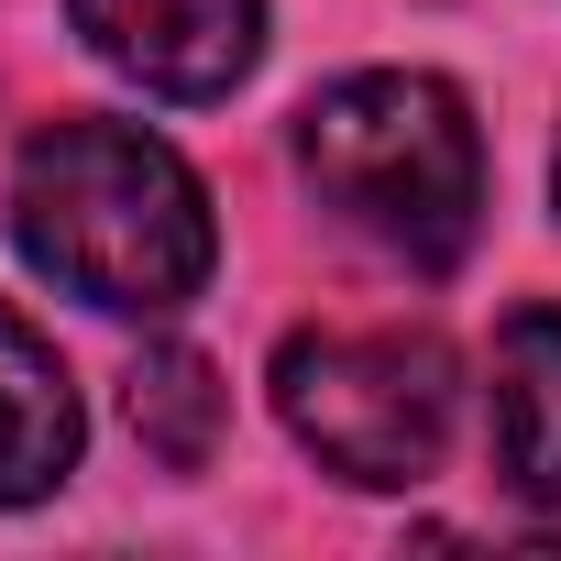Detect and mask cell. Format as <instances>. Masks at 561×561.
I'll list each match as a JSON object with an SVG mask.
<instances>
[{
  "label": "cell",
  "instance_id": "obj_1",
  "mask_svg": "<svg viewBox=\"0 0 561 561\" xmlns=\"http://www.w3.org/2000/svg\"><path fill=\"white\" fill-rule=\"evenodd\" d=\"M12 242L111 320H165L209 287L220 220L187 154L144 122H45L12 154Z\"/></svg>",
  "mask_w": 561,
  "mask_h": 561
},
{
  "label": "cell",
  "instance_id": "obj_2",
  "mask_svg": "<svg viewBox=\"0 0 561 561\" xmlns=\"http://www.w3.org/2000/svg\"><path fill=\"white\" fill-rule=\"evenodd\" d=\"M298 176L353 242H375L408 275H451L484 231V133L430 67L331 78L298 111Z\"/></svg>",
  "mask_w": 561,
  "mask_h": 561
},
{
  "label": "cell",
  "instance_id": "obj_3",
  "mask_svg": "<svg viewBox=\"0 0 561 561\" xmlns=\"http://www.w3.org/2000/svg\"><path fill=\"white\" fill-rule=\"evenodd\" d=\"M451 408H462V364L440 331H342L331 320V331L275 342V419H287V440L364 495L430 484L451 451Z\"/></svg>",
  "mask_w": 561,
  "mask_h": 561
},
{
  "label": "cell",
  "instance_id": "obj_4",
  "mask_svg": "<svg viewBox=\"0 0 561 561\" xmlns=\"http://www.w3.org/2000/svg\"><path fill=\"white\" fill-rule=\"evenodd\" d=\"M67 23L144 100H231L264 56V0H67Z\"/></svg>",
  "mask_w": 561,
  "mask_h": 561
},
{
  "label": "cell",
  "instance_id": "obj_5",
  "mask_svg": "<svg viewBox=\"0 0 561 561\" xmlns=\"http://www.w3.org/2000/svg\"><path fill=\"white\" fill-rule=\"evenodd\" d=\"M484 440L506 495L561 506V309H517L484 364Z\"/></svg>",
  "mask_w": 561,
  "mask_h": 561
},
{
  "label": "cell",
  "instance_id": "obj_6",
  "mask_svg": "<svg viewBox=\"0 0 561 561\" xmlns=\"http://www.w3.org/2000/svg\"><path fill=\"white\" fill-rule=\"evenodd\" d=\"M78 386L56 364V342L23 320V309H0V506H34L78 473Z\"/></svg>",
  "mask_w": 561,
  "mask_h": 561
},
{
  "label": "cell",
  "instance_id": "obj_7",
  "mask_svg": "<svg viewBox=\"0 0 561 561\" xmlns=\"http://www.w3.org/2000/svg\"><path fill=\"white\" fill-rule=\"evenodd\" d=\"M122 408H133V440H144L165 473H209V451H220V430H231V397H220L209 353H187V342H154V353L122 375Z\"/></svg>",
  "mask_w": 561,
  "mask_h": 561
},
{
  "label": "cell",
  "instance_id": "obj_8",
  "mask_svg": "<svg viewBox=\"0 0 561 561\" xmlns=\"http://www.w3.org/2000/svg\"><path fill=\"white\" fill-rule=\"evenodd\" d=\"M550 187H561V154H550Z\"/></svg>",
  "mask_w": 561,
  "mask_h": 561
}]
</instances>
